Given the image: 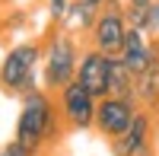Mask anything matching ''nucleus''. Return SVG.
I'll return each mask as SVG.
<instances>
[{
    "label": "nucleus",
    "instance_id": "nucleus-6",
    "mask_svg": "<svg viewBox=\"0 0 159 156\" xmlns=\"http://www.w3.org/2000/svg\"><path fill=\"white\" fill-rule=\"evenodd\" d=\"M137 102L134 99H121V96H102L96 102V121H92V131L102 134L105 140H115V137H121L130 121H134V115H137Z\"/></svg>",
    "mask_w": 159,
    "mask_h": 156
},
{
    "label": "nucleus",
    "instance_id": "nucleus-1",
    "mask_svg": "<svg viewBox=\"0 0 159 156\" xmlns=\"http://www.w3.org/2000/svg\"><path fill=\"white\" fill-rule=\"evenodd\" d=\"M64 118L57 108L54 93L35 86L25 96H19V115H16V127H13V140L32 156H42L48 147H54L64 137Z\"/></svg>",
    "mask_w": 159,
    "mask_h": 156
},
{
    "label": "nucleus",
    "instance_id": "nucleus-3",
    "mask_svg": "<svg viewBox=\"0 0 159 156\" xmlns=\"http://www.w3.org/2000/svg\"><path fill=\"white\" fill-rule=\"evenodd\" d=\"M42 86V42L25 38L16 42L0 61V89L10 96H25Z\"/></svg>",
    "mask_w": 159,
    "mask_h": 156
},
{
    "label": "nucleus",
    "instance_id": "nucleus-2",
    "mask_svg": "<svg viewBox=\"0 0 159 156\" xmlns=\"http://www.w3.org/2000/svg\"><path fill=\"white\" fill-rule=\"evenodd\" d=\"M80 54V38L61 25H51V32L42 38V89L57 93L61 86H67L76 76Z\"/></svg>",
    "mask_w": 159,
    "mask_h": 156
},
{
    "label": "nucleus",
    "instance_id": "nucleus-9",
    "mask_svg": "<svg viewBox=\"0 0 159 156\" xmlns=\"http://www.w3.org/2000/svg\"><path fill=\"white\" fill-rule=\"evenodd\" d=\"M99 10H102V7H92V3H86V0H70V3H67V13H64V19H61V29H67V32L76 35V38H86L89 29L96 25Z\"/></svg>",
    "mask_w": 159,
    "mask_h": 156
},
{
    "label": "nucleus",
    "instance_id": "nucleus-8",
    "mask_svg": "<svg viewBox=\"0 0 159 156\" xmlns=\"http://www.w3.org/2000/svg\"><path fill=\"white\" fill-rule=\"evenodd\" d=\"M108 54H102V51L96 48H83V54H80V64H76V76L73 80L86 89V93H92L96 99L108 96Z\"/></svg>",
    "mask_w": 159,
    "mask_h": 156
},
{
    "label": "nucleus",
    "instance_id": "nucleus-17",
    "mask_svg": "<svg viewBox=\"0 0 159 156\" xmlns=\"http://www.w3.org/2000/svg\"><path fill=\"white\" fill-rule=\"evenodd\" d=\"M86 3H92V7H105L108 0H86Z\"/></svg>",
    "mask_w": 159,
    "mask_h": 156
},
{
    "label": "nucleus",
    "instance_id": "nucleus-14",
    "mask_svg": "<svg viewBox=\"0 0 159 156\" xmlns=\"http://www.w3.org/2000/svg\"><path fill=\"white\" fill-rule=\"evenodd\" d=\"M0 156H32V153H25V150L16 144V140H10V144L0 147Z\"/></svg>",
    "mask_w": 159,
    "mask_h": 156
},
{
    "label": "nucleus",
    "instance_id": "nucleus-11",
    "mask_svg": "<svg viewBox=\"0 0 159 156\" xmlns=\"http://www.w3.org/2000/svg\"><path fill=\"white\" fill-rule=\"evenodd\" d=\"M124 16H127V25H134V29L147 32L150 38H159V0L124 7Z\"/></svg>",
    "mask_w": 159,
    "mask_h": 156
},
{
    "label": "nucleus",
    "instance_id": "nucleus-13",
    "mask_svg": "<svg viewBox=\"0 0 159 156\" xmlns=\"http://www.w3.org/2000/svg\"><path fill=\"white\" fill-rule=\"evenodd\" d=\"M67 3L70 0H48V19H51V25H61L64 13H67Z\"/></svg>",
    "mask_w": 159,
    "mask_h": 156
},
{
    "label": "nucleus",
    "instance_id": "nucleus-10",
    "mask_svg": "<svg viewBox=\"0 0 159 156\" xmlns=\"http://www.w3.org/2000/svg\"><path fill=\"white\" fill-rule=\"evenodd\" d=\"M134 99L150 115H159V61H153L143 73L134 76Z\"/></svg>",
    "mask_w": 159,
    "mask_h": 156
},
{
    "label": "nucleus",
    "instance_id": "nucleus-5",
    "mask_svg": "<svg viewBox=\"0 0 159 156\" xmlns=\"http://www.w3.org/2000/svg\"><path fill=\"white\" fill-rule=\"evenodd\" d=\"M57 108H61V118L70 131H92V121H96V96L86 93L76 80H70L67 86H61L57 93Z\"/></svg>",
    "mask_w": 159,
    "mask_h": 156
},
{
    "label": "nucleus",
    "instance_id": "nucleus-15",
    "mask_svg": "<svg viewBox=\"0 0 159 156\" xmlns=\"http://www.w3.org/2000/svg\"><path fill=\"white\" fill-rule=\"evenodd\" d=\"M153 137H156V147H159V115H153Z\"/></svg>",
    "mask_w": 159,
    "mask_h": 156
},
{
    "label": "nucleus",
    "instance_id": "nucleus-4",
    "mask_svg": "<svg viewBox=\"0 0 159 156\" xmlns=\"http://www.w3.org/2000/svg\"><path fill=\"white\" fill-rule=\"evenodd\" d=\"M127 16H124V7L118 3V0H108L102 10H99V16H96V25L89 29L86 35V42L89 48H96L102 51V54H121V45H124V35H127Z\"/></svg>",
    "mask_w": 159,
    "mask_h": 156
},
{
    "label": "nucleus",
    "instance_id": "nucleus-16",
    "mask_svg": "<svg viewBox=\"0 0 159 156\" xmlns=\"http://www.w3.org/2000/svg\"><path fill=\"white\" fill-rule=\"evenodd\" d=\"M121 7H134V3H150V0H118Z\"/></svg>",
    "mask_w": 159,
    "mask_h": 156
},
{
    "label": "nucleus",
    "instance_id": "nucleus-7",
    "mask_svg": "<svg viewBox=\"0 0 159 156\" xmlns=\"http://www.w3.org/2000/svg\"><path fill=\"white\" fill-rule=\"evenodd\" d=\"M111 147V156H156V137H153V115L147 108H137L134 121H130V127L121 134L108 140Z\"/></svg>",
    "mask_w": 159,
    "mask_h": 156
},
{
    "label": "nucleus",
    "instance_id": "nucleus-12",
    "mask_svg": "<svg viewBox=\"0 0 159 156\" xmlns=\"http://www.w3.org/2000/svg\"><path fill=\"white\" fill-rule=\"evenodd\" d=\"M108 96H121V99H134V73H130L121 57H111L108 61ZM137 102V99H134Z\"/></svg>",
    "mask_w": 159,
    "mask_h": 156
}]
</instances>
